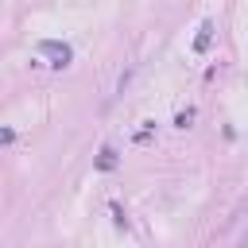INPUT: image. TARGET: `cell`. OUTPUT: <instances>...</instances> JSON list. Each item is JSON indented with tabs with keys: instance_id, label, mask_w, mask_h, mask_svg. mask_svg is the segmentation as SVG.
I'll list each match as a JSON object with an SVG mask.
<instances>
[{
	"instance_id": "cell-1",
	"label": "cell",
	"mask_w": 248,
	"mask_h": 248,
	"mask_svg": "<svg viewBox=\"0 0 248 248\" xmlns=\"http://www.w3.org/2000/svg\"><path fill=\"white\" fill-rule=\"evenodd\" d=\"M39 54H46L50 66H70V58H74V50L66 43H54V39H43L39 43Z\"/></svg>"
},
{
	"instance_id": "cell-2",
	"label": "cell",
	"mask_w": 248,
	"mask_h": 248,
	"mask_svg": "<svg viewBox=\"0 0 248 248\" xmlns=\"http://www.w3.org/2000/svg\"><path fill=\"white\" fill-rule=\"evenodd\" d=\"M209 43H213V23H202V27H198V39H194V50H198V54H205V50H209Z\"/></svg>"
},
{
	"instance_id": "cell-3",
	"label": "cell",
	"mask_w": 248,
	"mask_h": 248,
	"mask_svg": "<svg viewBox=\"0 0 248 248\" xmlns=\"http://www.w3.org/2000/svg\"><path fill=\"white\" fill-rule=\"evenodd\" d=\"M97 167H101V170H112V167H116V151H112V147H105V151H101V159H97Z\"/></svg>"
}]
</instances>
